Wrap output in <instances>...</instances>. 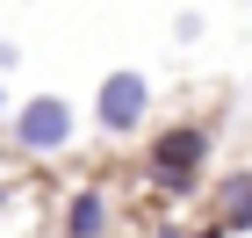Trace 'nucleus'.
Returning <instances> with one entry per match:
<instances>
[{
    "label": "nucleus",
    "mask_w": 252,
    "mask_h": 238,
    "mask_svg": "<svg viewBox=\"0 0 252 238\" xmlns=\"http://www.w3.org/2000/svg\"><path fill=\"white\" fill-rule=\"evenodd\" d=\"M72 130H79V108L65 94H29L15 108V144L29 159H51V152H65L72 144Z\"/></svg>",
    "instance_id": "nucleus-1"
},
{
    "label": "nucleus",
    "mask_w": 252,
    "mask_h": 238,
    "mask_svg": "<svg viewBox=\"0 0 252 238\" xmlns=\"http://www.w3.org/2000/svg\"><path fill=\"white\" fill-rule=\"evenodd\" d=\"M216 209H223V231H252V173H231L216 188Z\"/></svg>",
    "instance_id": "nucleus-5"
},
{
    "label": "nucleus",
    "mask_w": 252,
    "mask_h": 238,
    "mask_svg": "<svg viewBox=\"0 0 252 238\" xmlns=\"http://www.w3.org/2000/svg\"><path fill=\"white\" fill-rule=\"evenodd\" d=\"M108 231V195L101 188H72V202H65V238H101Z\"/></svg>",
    "instance_id": "nucleus-4"
},
{
    "label": "nucleus",
    "mask_w": 252,
    "mask_h": 238,
    "mask_svg": "<svg viewBox=\"0 0 252 238\" xmlns=\"http://www.w3.org/2000/svg\"><path fill=\"white\" fill-rule=\"evenodd\" d=\"M202 152H209V130H202V123H180V130L152 137V173L166 180V188H180V180L202 166Z\"/></svg>",
    "instance_id": "nucleus-3"
},
{
    "label": "nucleus",
    "mask_w": 252,
    "mask_h": 238,
    "mask_svg": "<svg viewBox=\"0 0 252 238\" xmlns=\"http://www.w3.org/2000/svg\"><path fill=\"white\" fill-rule=\"evenodd\" d=\"M152 238H223V224H216V231H180V224H158Z\"/></svg>",
    "instance_id": "nucleus-6"
},
{
    "label": "nucleus",
    "mask_w": 252,
    "mask_h": 238,
    "mask_svg": "<svg viewBox=\"0 0 252 238\" xmlns=\"http://www.w3.org/2000/svg\"><path fill=\"white\" fill-rule=\"evenodd\" d=\"M0 202H7V195H0Z\"/></svg>",
    "instance_id": "nucleus-7"
},
{
    "label": "nucleus",
    "mask_w": 252,
    "mask_h": 238,
    "mask_svg": "<svg viewBox=\"0 0 252 238\" xmlns=\"http://www.w3.org/2000/svg\"><path fill=\"white\" fill-rule=\"evenodd\" d=\"M144 116H152V79H144V72H108V79H101L94 123L108 130V137H130Z\"/></svg>",
    "instance_id": "nucleus-2"
}]
</instances>
